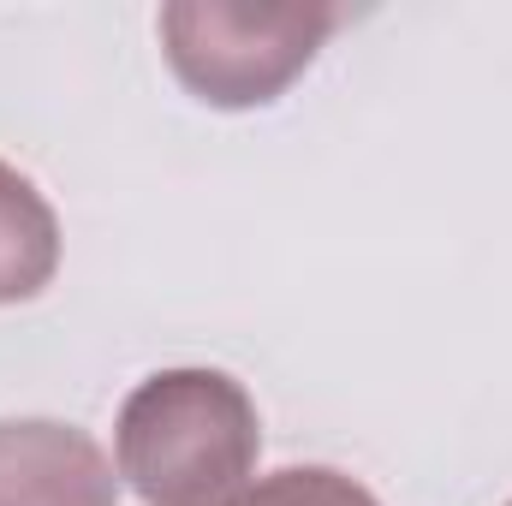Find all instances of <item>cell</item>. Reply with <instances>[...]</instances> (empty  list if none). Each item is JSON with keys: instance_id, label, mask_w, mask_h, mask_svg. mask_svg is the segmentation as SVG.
I'll use <instances>...</instances> for the list:
<instances>
[{"instance_id": "6da1fadb", "label": "cell", "mask_w": 512, "mask_h": 506, "mask_svg": "<svg viewBox=\"0 0 512 506\" xmlns=\"http://www.w3.org/2000/svg\"><path fill=\"white\" fill-rule=\"evenodd\" d=\"M256 459L262 417L227 370H155L114 417V471L143 506H233Z\"/></svg>"}, {"instance_id": "7a4b0ae2", "label": "cell", "mask_w": 512, "mask_h": 506, "mask_svg": "<svg viewBox=\"0 0 512 506\" xmlns=\"http://www.w3.org/2000/svg\"><path fill=\"white\" fill-rule=\"evenodd\" d=\"M334 24L340 6L310 0H173L155 18L173 78L221 114L280 102L310 72Z\"/></svg>"}, {"instance_id": "3957f363", "label": "cell", "mask_w": 512, "mask_h": 506, "mask_svg": "<svg viewBox=\"0 0 512 506\" xmlns=\"http://www.w3.org/2000/svg\"><path fill=\"white\" fill-rule=\"evenodd\" d=\"M0 506H120V471L78 423H0Z\"/></svg>"}, {"instance_id": "277c9868", "label": "cell", "mask_w": 512, "mask_h": 506, "mask_svg": "<svg viewBox=\"0 0 512 506\" xmlns=\"http://www.w3.org/2000/svg\"><path fill=\"white\" fill-rule=\"evenodd\" d=\"M60 274V221L48 197L0 161V304H30Z\"/></svg>"}, {"instance_id": "5b68a950", "label": "cell", "mask_w": 512, "mask_h": 506, "mask_svg": "<svg viewBox=\"0 0 512 506\" xmlns=\"http://www.w3.org/2000/svg\"><path fill=\"white\" fill-rule=\"evenodd\" d=\"M233 506H382V501L334 465H286V471L256 477Z\"/></svg>"}, {"instance_id": "8992f818", "label": "cell", "mask_w": 512, "mask_h": 506, "mask_svg": "<svg viewBox=\"0 0 512 506\" xmlns=\"http://www.w3.org/2000/svg\"><path fill=\"white\" fill-rule=\"evenodd\" d=\"M507 506H512V501H507Z\"/></svg>"}]
</instances>
